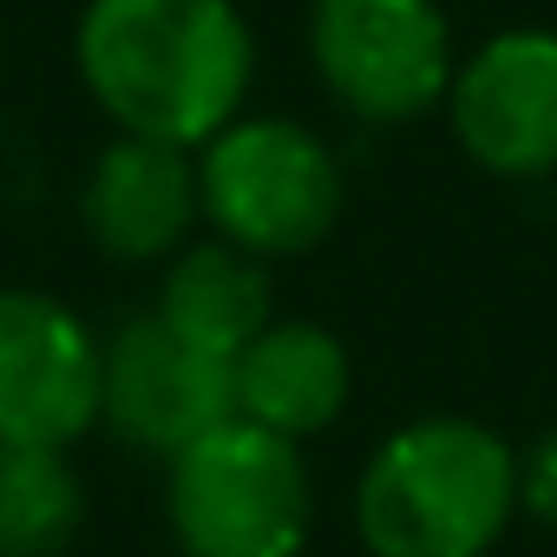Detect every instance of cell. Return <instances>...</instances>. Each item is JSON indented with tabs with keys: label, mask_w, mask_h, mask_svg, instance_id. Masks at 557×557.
<instances>
[{
	"label": "cell",
	"mask_w": 557,
	"mask_h": 557,
	"mask_svg": "<svg viewBox=\"0 0 557 557\" xmlns=\"http://www.w3.org/2000/svg\"><path fill=\"white\" fill-rule=\"evenodd\" d=\"M164 511L184 557H296L309 537L302 453L249 420H223L171 459Z\"/></svg>",
	"instance_id": "cell-3"
},
{
	"label": "cell",
	"mask_w": 557,
	"mask_h": 557,
	"mask_svg": "<svg viewBox=\"0 0 557 557\" xmlns=\"http://www.w3.org/2000/svg\"><path fill=\"white\" fill-rule=\"evenodd\" d=\"M256 47L230 0H92L79 21V79L125 138L171 151L236 125Z\"/></svg>",
	"instance_id": "cell-1"
},
{
	"label": "cell",
	"mask_w": 557,
	"mask_h": 557,
	"mask_svg": "<svg viewBox=\"0 0 557 557\" xmlns=\"http://www.w3.org/2000/svg\"><path fill=\"white\" fill-rule=\"evenodd\" d=\"M106 407V348L34 289H0V446L66 453Z\"/></svg>",
	"instance_id": "cell-6"
},
{
	"label": "cell",
	"mask_w": 557,
	"mask_h": 557,
	"mask_svg": "<svg viewBox=\"0 0 557 557\" xmlns=\"http://www.w3.org/2000/svg\"><path fill=\"white\" fill-rule=\"evenodd\" d=\"M197 210L243 256H296L342 216V171L296 119H236L203 145Z\"/></svg>",
	"instance_id": "cell-4"
},
{
	"label": "cell",
	"mask_w": 557,
	"mask_h": 557,
	"mask_svg": "<svg viewBox=\"0 0 557 557\" xmlns=\"http://www.w3.org/2000/svg\"><path fill=\"white\" fill-rule=\"evenodd\" d=\"M518 511V453L479 420H413L387 433L355 485L374 557H485Z\"/></svg>",
	"instance_id": "cell-2"
},
{
	"label": "cell",
	"mask_w": 557,
	"mask_h": 557,
	"mask_svg": "<svg viewBox=\"0 0 557 557\" xmlns=\"http://www.w3.org/2000/svg\"><path fill=\"white\" fill-rule=\"evenodd\" d=\"M236 420L275 433V440H315L348 407V348L315 322H269L236 355Z\"/></svg>",
	"instance_id": "cell-9"
},
{
	"label": "cell",
	"mask_w": 557,
	"mask_h": 557,
	"mask_svg": "<svg viewBox=\"0 0 557 557\" xmlns=\"http://www.w3.org/2000/svg\"><path fill=\"white\" fill-rule=\"evenodd\" d=\"M236 361L177 342L158 315L125 322L106 342V420L145 453H190L203 433L236 420Z\"/></svg>",
	"instance_id": "cell-8"
},
{
	"label": "cell",
	"mask_w": 557,
	"mask_h": 557,
	"mask_svg": "<svg viewBox=\"0 0 557 557\" xmlns=\"http://www.w3.org/2000/svg\"><path fill=\"white\" fill-rule=\"evenodd\" d=\"M86 524V492L66 453L0 446V557H60Z\"/></svg>",
	"instance_id": "cell-12"
},
{
	"label": "cell",
	"mask_w": 557,
	"mask_h": 557,
	"mask_svg": "<svg viewBox=\"0 0 557 557\" xmlns=\"http://www.w3.org/2000/svg\"><path fill=\"white\" fill-rule=\"evenodd\" d=\"M453 138L492 177L557 171V34L511 27L485 40L446 86Z\"/></svg>",
	"instance_id": "cell-7"
},
{
	"label": "cell",
	"mask_w": 557,
	"mask_h": 557,
	"mask_svg": "<svg viewBox=\"0 0 557 557\" xmlns=\"http://www.w3.org/2000/svg\"><path fill=\"white\" fill-rule=\"evenodd\" d=\"M197 216V171L184 151L151 145V138H119L99 151L86 177V230L99 249L145 262L184 243Z\"/></svg>",
	"instance_id": "cell-10"
},
{
	"label": "cell",
	"mask_w": 557,
	"mask_h": 557,
	"mask_svg": "<svg viewBox=\"0 0 557 557\" xmlns=\"http://www.w3.org/2000/svg\"><path fill=\"white\" fill-rule=\"evenodd\" d=\"M518 505H524L544 531H557V426H544V433L518 453Z\"/></svg>",
	"instance_id": "cell-13"
},
{
	"label": "cell",
	"mask_w": 557,
	"mask_h": 557,
	"mask_svg": "<svg viewBox=\"0 0 557 557\" xmlns=\"http://www.w3.org/2000/svg\"><path fill=\"white\" fill-rule=\"evenodd\" d=\"M158 322L177 342H190L216 361H236L269 329V275L256 256H243L230 243H197L164 275Z\"/></svg>",
	"instance_id": "cell-11"
},
{
	"label": "cell",
	"mask_w": 557,
	"mask_h": 557,
	"mask_svg": "<svg viewBox=\"0 0 557 557\" xmlns=\"http://www.w3.org/2000/svg\"><path fill=\"white\" fill-rule=\"evenodd\" d=\"M309 53L368 125H400L453 86V34L433 0H315Z\"/></svg>",
	"instance_id": "cell-5"
}]
</instances>
